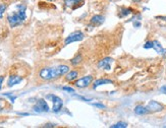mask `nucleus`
I'll use <instances>...</instances> for the list:
<instances>
[{
	"label": "nucleus",
	"mask_w": 166,
	"mask_h": 128,
	"mask_svg": "<svg viewBox=\"0 0 166 128\" xmlns=\"http://www.w3.org/2000/svg\"><path fill=\"white\" fill-rule=\"evenodd\" d=\"M69 66L66 64H61V65L55 67H45L42 68L39 72V77L43 80H53V79L59 78L60 76L65 75L69 71Z\"/></svg>",
	"instance_id": "f257e3e1"
},
{
	"label": "nucleus",
	"mask_w": 166,
	"mask_h": 128,
	"mask_svg": "<svg viewBox=\"0 0 166 128\" xmlns=\"http://www.w3.org/2000/svg\"><path fill=\"white\" fill-rule=\"evenodd\" d=\"M27 6L23 4L17 5V10L13 13L7 15V21L11 27H16L20 24H22L27 18Z\"/></svg>",
	"instance_id": "f03ea898"
},
{
	"label": "nucleus",
	"mask_w": 166,
	"mask_h": 128,
	"mask_svg": "<svg viewBox=\"0 0 166 128\" xmlns=\"http://www.w3.org/2000/svg\"><path fill=\"white\" fill-rule=\"evenodd\" d=\"M84 38H85L84 33L81 32V30H77V32L71 33L70 35H68L67 37H66V39L64 40V45H69V44H72V43H74V42L83 41Z\"/></svg>",
	"instance_id": "7ed1b4c3"
},
{
	"label": "nucleus",
	"mask_w": 166,
	"mask_h": 128,
	"mask_svg": "<svg viewBox=\"0 0 166 128\" xmlns=\"http://www.w3.org/2000/svg\"><path fill=\"white\" fill-rule=\"evenodd\" d=\"M47 98L48 99H51L53 103V108H52L53 112L58 113L63 107V101L58 96H55V94H48Z\"/></svg>",
	"instance_id": "20e7f679"
},
{
	"label": "nucleus",
	"mask_w": 166,
	"mask_h": 128,
	"mask_svg": "<svg viewBox=\"0 0 166 128\" xmlns=\"http://www.w3.org/2000/svg\"><path fill=\"white\" fill-rule=\"evenodd\" d=\"M93 81V76L92 75H88V76H84L78 80H75L74 85L78 88H85L87 87H89L90 84H92Z\"/></svg>",
	"instance_id": "39448f33"
},
{
	"label": "nucleus",
	"mask_w": 166,
	"mask_h": 128,
	"mask_svg": "<svg viewBox=\"0 0 166 128\" xmlns=\"http://www.w3.org/2000/svg\"><path fill=\"white\" fill-rule=\"evenodd\" d=\"M33 109H34V111L37 112V113H43V112H49L50 111L46 101L43 100V99L38 100V102L36 103V105L34 106V108Z\"/></svg>",
	"instance_id": "423d86ee"
},
{
	"label": "nucleus",
	"mask_w": 166,
	"mask_h": 128,
	"mask_svg": "<svg viewBox=\"0 0 166 128\" xmlns=\"http://www.w3.org/2000/svg\"><path fill=\"white\" fill-rule=\"evenodd\" d=\"M147 108L148 110L150 111V113L152 112H160L162 111V110H164V106L162 105V104H160L159 102H157V101H150L149 104L147 105Z\"/></svg>",
	"instance_id": "0eeeda50"
},
{
	"label": "nucleus",
	"mask_w": 166,
	"mask_h": 128,
	"mask_svg": "<svg viewBox=\"0 0 166 128\" xmlns=\"http://www.w3.org/2000/svg\"><path fill=\"white\" fill-rule=\"evenodd\" d=\"M113 59L110 57L103 58V59L99 60L98 62V67L104 70H111V63H112Z\"/></svg>",
	"instance_id": "6e6552de"
},
{
	"label": "nucleus",
	"mask_w": 166,
	"mask_h": 128,
	"mask_svg": "<svg viewBox=\"0 0 166 128\" xmlns=\"http://www.w3.org/2000/svg\"><path fill=\"white\" fill-rule=\"evenodd\" d=\"M23 76L20 75V74H10V76L8 77V80H7V87H13L17 84H20V81L23 80Z\"/></svg>",
	"instance_id": "1a4fd4ad"
},
{
	"label": "nucleus",
	"mask_w": 166,
	"mask_h": 128,
	"mask_svg": "<svg viewBox=\"0 0 166 128\" xmlns=\"http://www.w3.org/2000/svg\"><path fill=\"white\" fill-rule=\"evenodd\" d=\"M113 81L111 79H107V78H99V79H96V80L93 82V88L96 90L98 87L100 85H105V84H112Z\"/></svg>",
	"instance_id": "9d476101"
},
{
	"label": "nucleus",
	"mask_w": 166,
	"mask_h": 128,
	"mask_svg": "<svg viewBox=\"0 0 166 128\" xmlns=\"http://www.w3.org/2000/svg\"><path fill=\"white\" fill-rule=\"evenodd\" d=\"M104 16L102 15H99V14H96V15H93L90 20V23H91L93 26H101L102 23H104Z\"/></svg>",
	"instance_id": "9b49d317"
},
{
	"label": "nucleus",
	"mask_w": 166,
	"mask_h": 128,
	"mask_svg": "<svg viewBox=\"0 0 166 128\" xmlns=\"http://www.w3.org/2000/svg\"><path fill=\"white\" fill-rule=\"evenodd\" d=\"M153 49L155 50L158 54H161V55H164L165 52H166V49H164L162 47V45L160 44V43L155 40V41H153Z\"/></svg>",
	"instance_id": "f8f14e48"
},
{
	"label": "nucleus",
	"mask_w": 166,
	"mask_h": 128,
	"mask_svg": "<svg viewBox=\"0 0 166 128\" xmlns=\"http://www.w3.org/2000/svg\"><path fill=\"white\" fill-rule=\"evenodd\" d=\"M135 113L137 115H145V114L150 113V111L148 110L147 107H145L143 105H138V106H135Z\"/></svg>",
	"instance_id": "ddd939ff"
},
{
	"label": "nucleus",
	"mask_w": 166,
	"mask_h": 128,
	"mask_svg": "<svg viewBox=\"0 0 166 128\" xmlns=\"http://www.w3.org/2000/svg\"><path fill=\"white\" fill-rule=\"evenodd\" d=\"M78 76V72L75 71V70H72V71H68L66 73L65 76V80L66 81H72L74 79H77V77Z\"/></svg>",
	"instance_id": "4468645a"
},
{
	"label": "nucleus",
	"mask_w": 166,
	"mask_h": 128,
	"mask_svg": "<svg viewBox=\"0 0 166 128\" xmlns=\"http://www.w3.org/2000/svg\"><path fill=\"white\" fill-rule=\"evenodd\" d=\"M80 2H84V0H64L65 6H67V7H71L72 9L78 8L77 4Z\"/></svg>",
	"instance_id": "2eb2a0df"
},
{
	"label": "nucleus",
	"mask_w": 166,
	"mask_h": 128,
	"mask_svg": "<svg viewBox=\"0 0 166 128\" xmlns=\"http://www.w3.org/2000/svg\"><path fill=\"white\" fill-rule=\"evenodd\" d=\"M81 61H83V55L81 54H77L74 58H71L70 59V63H71V65H74V66H77L78 65Z\"/></svg>",
	"instance_id": "dca6fc26"
},
{
	"label": "nucleus",
	"mask_w": 166,
	"mask_h": 128,
	"mask_svg": "<svg viewBox=\"0 0 166 128\" xmlns=\"http://www.w3.org/2000/svg\"><path fill=\"white\" fill-rule=\"evenodd\" d=\"M132 12V8H121L120 9V16H126V15L131 14Z\"/></svg>",
	"instance_id": "f3484780"
},
{
	"label": "nucleus",
	"mask_w": 166,
	"mask_h": 128,
	"mask_svg": "<svg viewBox=\"0 0 166 128\" xmlns=\"http://www.w3.org/2000/svg\"><path fill=\"white\" fill-rule=\"evenodd\" d=\"M128 127V123L126 122H117L116 124L111 125V128H126Z\"/></svg>",
	"instance_id": "a211bd4d"
},
{
	"label": "nucleus",
	"mask_w": 166,
	"mask_h": 128,
	"mask_svg": "<svg viewBox=\"0 0 166 128\" xmlns=\"http://www.w3.org/2000/svg\"><path fill=\"white\" fill-rule=\"evenodd\" d=\"M6 4H4V3H1L0 4V18H2V16H3V14H4V12L5 10H6Z\"/></svg>",
	"instance_id": "6ab92c4d"
},
{
	"label": "nucleus",
	"mask_w": 166,
	"mask_h": 128,
	"mask_svg": "<svg viewBox=\"0 0 166 128\" xmlns=\"http://www.w3.org/2000/svg\"><path fill=\"white\" fill-rule=\"evenodd\" d=\"M6 105H7L6 101L3 100V99H0V111H1V110H3L5 107H6Z\"/></svg>",
	"instance_id": "aec40b11"
},
{
	"label": "nucleus",
	"mask_w": 166,
	"mask_h": 128,
	"mask_svg": "<svg viewBox=\"0 0 166 128\" xmlns=\"http://www.w3.org/2000/svg\"><path fill=\"white\" fill-rule=\"evenodd\" d=\"M144 48L145 49H151V48H153V41H148V42L145 43Z\"/></svg>",
	"instance_id": "412c9836"
},
{
	"label": "nucleus",
	"mask_w": 166,
	"mask_h": 128,
	"mask_svg": "<svg viewBox=\"0 0 166 128\" xmlns=\"http://www.w3.org/2000/svg\"><path fill=\"white\" fill-rule=\"evenodd\" d=\"M62 90L63 91H69V93H71V94L74 93V90L72 87H63Z\"/></svg>",
	"instance_id": "4be33fe9"
},
{
	"label": "nucleus",
	"mask_w": 166,
	"mask_h": 128,
	"mask_svg": "<svg viewBox=\"0 0 166 128\" xmlns=\"http://www.w3.org/2000/svg\"><path fill=\"white\" fill-rule=\"evenodd\" d=\"M93 106L97 107V108H99V109H105V106H104V105H102V104L95 103V104H93Z\"/></svg>",
	"instance_id": "5701e85b"
},
{
	"label": "nucleus",
	"mask_w": 166,
	"mask_h": 128,
	"mask_svg": "<svg viewBox=\"0 0 166 128\" xmlns=\"http://www.w3.org/2000/svg\"><path fill=\"white\" fill-rule=\"evenodd\" d=\"M3 81H4V75H0V90H1V87H2Z\"/></svg>",
	"instance_id": "b1692460"
},
{
	"label": "nucleus",
	"mask_w": 166,
	"mask_h": 128,
	"mask_svg": "<svg viewBox=\"0 0 166 128\" xmlns=\"http://www.w3.org/2000/svg\"><path fill=\"white\" fill-rule=\"evenodd\" d=\"M160 91H162L163 94H166V84L160 87Z\"/></svg>",
	"instance_id": "393cba45"
},
{
	"label": "nucleus",
	"mask_w": 166,
	"mask_h": 128,
	"mask_svg": "<svg viewBox=\"0 0 166 128\" xmlns=\"http://www.w3.org/2000/svg\"><path fill=\"white\" fill-rule=\"evenodd\" d=\"M134 26H135V27H141V23H139V21H137V23H134Z\"/></svg>",
	"instance_id": "a878e982"
},
{
	"label": "nucleus",
	"mask_w": 166,
	"mask_h": 128,
	"mask_svg": "<svg viewBox=\"0 0 166 128\" xmlns=\"http://www.w3.org/2000/svg\"><path fill=\"white\" fill-rule=\"evenodd\" d=\"M55 126V124H46L45 125V127H54Z\"/></svg>",
	"instance_id": "bb28decb"
},
{
	"label": "nucleus",
	"mask_w": 166,
	"mask_h": 128,
	"mask_svg": "<svg viewBox=\"0 0 166 128\" xmlns=\"http://www.w3.org/2000/svg\"><path fill=\"white\" fill-rule=\"evenodd\" d=\"M157 18H161L163 20H166V16H157Z\"/></svg>",
	"instance_id": "cd10ccee"
}]
</instances>
